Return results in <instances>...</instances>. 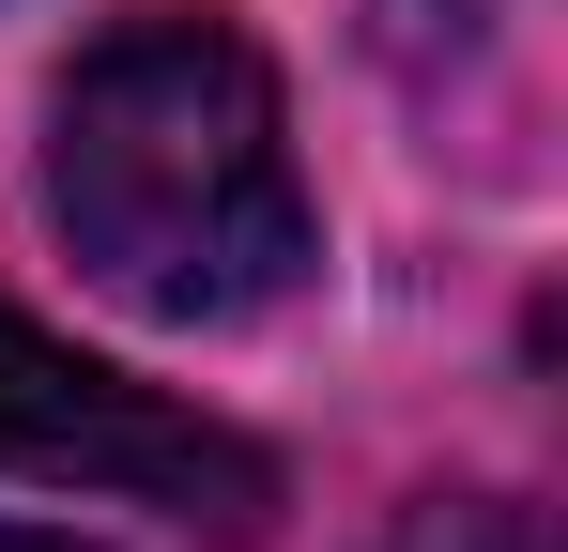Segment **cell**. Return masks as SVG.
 Returning a JSON list of instances; mask_svg holds the SVG:
<instances>
[{"instance_id":"obj_1","label":"cell","mask_w":568,"mask_h":552,"mask_svg":"<svg viewBox=\"0 0 568 552\" xmlns=\"http://www.w3.org/2000/svg\"><path fill=\"white\" fill-rule=\"evenodd\" d=\"M62 246L154 323H246L307 276L292 108L231 16H139L62 78L47 123Z\"/></svg>"},{"instance_id":"obj_2","label":"cell","mask_w":568,"mask_h":552,"mask_svg":"<svg viewBox=\"0 0 568 552\" xmlns=\"http://www.w3.org/2000/svg\"><path fill=\"white\" fill-rule=\"evenodd\" d=\"M0 476L78 491V507H170V522H215V538H262V507H277V460L246 430H215L185 399L62 354L16 307H0Z\"/></svg>"},{"instance_id":"obj_3","label":"cell","mask_w":568,"mask_h":552,"mask_svg":"<svg viewBox=\"0 0 568 552\" xmlns=\"http://www.w3.org/2000/svg\"><path fill=\"white\" fill-rule=\"evenodd\" d=\"M384 552H554V538H538V507H507V491H446V507H399Z\"/></svg>"},{"instance_id":"obj_4","label":"cell","mask_w":568,"mask_h":552,"mask_svg":"<svg viewBox=\"0 0 568 552\" xmlns=\"http://www.w3.org/2000/svg\"><path fill=\"white\" fill-rule=\"evenodd\" d=\"M0 552H93V538H31V522H0Z\"/></svg>"}]
</instances>
